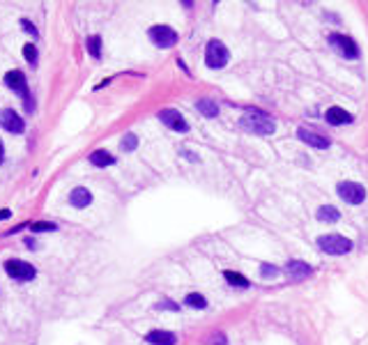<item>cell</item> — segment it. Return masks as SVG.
Wrapping results in <instances>:
<instances>
[{
	"instance_id": "6da1fadb",
	"label": "cell",
	"mask_w": 368,
	"mask_h": 345,
	"mask_svg": "<svg viewBox=\"0 0 368 345\" xmlns=\"http://www.w3.org/2000/svg\"><path fill=\"white\" fill-rule=\"evenodd\" d=\"M239 124H242V129H246L248 133H256V136H269L276 129V122L260 108H246Z\"/></svg>"
},
{
	"instance_id": "7a4b0ae2",
	"label": "cell",
	"mask_w": 368,
	"mask_h": 345,
	"mask_svg": "<svg viewBox=\"0 0 368 345\" xmlns=\"http://www.w3.org/2000/svg\"><path fill=\"white\" fill-rule=\"evenodd\" d=\"M317 248L329 253V256H345V253L352 251V239L343 237V235H336V233L320 235L317 237Z\"/></svg>"
},
{
	"instance_id": "3957f363",
	"label": "cell",
	"mask_w": 368,
	"mask_h": 345,
	"mask_svg": "<svg viewBox=\"0 0 368 345\" xmlns=\"http://www.w3.org/2000/svg\"><path fill=\"white\" fill-rule=\"evenodd\" d=\"M228 49H225L223 41L219 39H210L207 41V49H205V64L210 69H223L228 64Z\"/></svg>"
},
{
	"instance_id": "277c9868",
	"label": "cell",
	"mask_w": 368,
	"mask_h": 345,
	"mask_svg": "<svg viewBox=\"0 0 368 345\" xmlns=\"http://www.w3.org/2000/svg\"><path fill=\"white\" fill-rule=\"evenodd\" d=\"M336 193L340 196V200L348 202V205H361L366 200V189L357 182H338Z\"/></svg>"
},
{
	"instance_id": "5b68a950",
	"label": "cell",
	"mask_w": 368,
	"mask_h": 345,
	"mask_svg": "<svg viewBox=\"0 0 368 345\" xmlns=\"http://www.w3.org/2000/svg\"><path fill=\"white\" fill-rule=\"evenodd\" d=\"M150 39L154 41L159 49H168V46L177 44V32L170 26H152L150 28Z\"/></svg>"
},
{
	"instance_id": "8992f818",
	"label": "cell",
	"mask_w": 368,
	"mask_h": 345,
	"mask_svg": "<svg viewBox=\"0 0 368 345\" xmlns=\"http://www.w3.org/2000/svg\"><path fill=\"white\" fill-rule=\"evenodd\" d=\"M329 44L334 46L343 58H350V60L359 58V49H357V44H354V39H350V37L334 32V35H329Z\"/></svg>"
},
{
	"instance_id": "52a82bcc",
	"label": "cell",
	"mask_w": 368,
	"mask_h": 345,
	"mask_svg": "<svg viewBox=\"0 0 368 345\" xmlns=\"http://www.w3.org/2000/svg\"><path fill=\"white\" fill-rule=\"evenodd\" d=\"M5 271L16 281H32L35 279V267L23 262V260H7L5 262Z\"/></svg>"
},
{
	"instance_id": "ba28073f",
	"label": "cell",
	"mask_w": 368,
	"mask_h": 345,
	"mask_svg": "<svg viewBox=\"0 0 368 345\" xmlns=\"http://www.w3.org/2000/svg\"><path fill=\"white\" fill-rule=\"evenodd\" d=\"M0 127L9 133H21L23 129H26V120H23L16 110L5 108V110H0Z\"/></svg>"
},
{
	"instance_id": "9c48e42d",
	"label": "cell",
	"mask_w": 368,
	"mask_h": 345,
	"mask_svg": "<svg viewBox=\"0 0 368 345\" xmlns=\"http://www.w3.org/2000/svg\"><path fill=\"white\" fill-rule=\"evenodd\" d=\"M159 120L166 124V127L173 129V131H179V133L189 131L187 120H184L182 113H179V110H175V108H164V110H159Z\"/></svg>"
},
{
	"instance_id": "30bf717a",
	"label": "cell",
	"mask_w": 368,
	"mask_h": 345,
	"mask_svg": "<svg viewBox=\"0 0 368 345\" xmlns=\"http://www.w3.org/2000/svg\"><path fill=\"white\" fill-rule=\"evenodd\" d=\"M5 85H7L9 90L18 92V95H26V97H28L26 76H23V72H18V69H12V72L5 74Z\"/></svg>"
},
{
	"instance_id": "8fae6325",
	"label": "cell",
	"mask_w": 368,
	"mask_h": 345,
	"mask_svg": "<svg viewBox=\"0 0 368 345\" xmlns=\"http://www.w3.org/2000/svg\"><path fill=\"white\" fill-rule=\"evenodd\" d=\"M297 136H299V141L302 143H308V145L317 147V150H327V147H329V141H327V138H322L320 133L311 131V129H306V127H299Z\"/></svg>"
},
{
	"instance_id": "7c38bea8",
	"label": "cell",
	"mask_w": 368,
	"mask_h": 345,
	"mask_svg": "<svg viewBox=\"0 0 368 345\" xmlns=\"http://www.w3.org/2000/svg\"><path fill=\"white\" fill-rule=\"evenodd\" d=\"M325 120H327L329 124H334V127H338V124H350L354 118L348 113V110L340 108V106H331V108H327Z\"/></svg>"
},
{
	"instance_id": "4fadbf2b",
	"label": "cell",
	"mask_w": 368,
	"mask_h": 345,
	"mask_svg": "<svg viewBox=\"0 0 368 345\" xmlns=\"http://www.w3.org/2000/svg\"><path fill=\"white\" fill-rule=\"evenodd\" d=\"M147 343L152 345H175L177 343V336L173 334V331H164V329H154L150 331V334L145 336Z\"/></svg>"
},
{
	"instance_id": "5bb4252c",
	"label": "cell",
	"mask_w": 368,
	"mask_h": 345,
	"mask_svg": "<svg viewBox=\"0 0 368 345\" xmlns=\"http://www.w3.org/2000/svg\"><path fill=\"white\" fill-rule=\"evenodd\" d=\"M69 202H72L74 207H78V210H83V207H87L92 202V193L87 191L85 187H76L69 193Z\"/></svg>"
},
{
	"instance_id": "9a60e30c",
	"label": "cell",
	"mask_w": 368,
	"mask_h": 345,
	"mask_svg": "<svg viewBox=\"0 0 368 345\" xmlns=\"http://www.w3.org/2000/svg\"><path fill=\"white\" fill-rule=\"evenodd\" d=\"M285 269H288V274L292 276L294 281H302V279H306L308 274H311V267L306 265V262H302V260H290L288 265H285Z\"/></svg>"
},
{
	"instance_id": "2e32d148",
	"label": "cell",
	"mask_w": 368,
	"mask_h": 345,
	"mask_svg": "<svg viewBox=\"0 0 368 345\" xmlns=\"http://www.w3.org/2000/svg\"><path fill=\"white\" fill-rule=\"evenodd\" d=\"M90 161L97 166V168H106V166H113L115 164V156L106 150H97L90 154Z\"/></svg>"
},
{
	"instance_id": "e0dca14e",
	"label": "cell",
	"mask_w": 368,
	"mask_h": 345,
	"mask_svg": "<svg viewBox=\"0 0 368 345\" xmlns=\"http://www.w3.org/2000/svg\"><path fill=\"white\" fill-rule=\"evenodd\" d=\"M317 219L325 221V223H336V221L340 219V212L336 210L334 205H322L320 210H317Z\"/></svg>"
},
{
	"instance_id": "ac0fdd59",
	"label": "cell",
	"mask_w": 368,
	"mask_h": 345,
	"mask_svg": "<svg viewBox=\"0 0 368 345\" xmlns=\"http://www.w3.org/2000/svg\"><path fill=\"white\" fill-rule=\"evenodd\" d=\"M196 108L200 110L205 118H216V115H219V106H216V101H212V99H200V101H196Z\"/></svg>"
},
{
	"instance_id": "d6986e66",
	"label": "cell",
	"mask_w": 368,
	"mask_h": 345,
	"mask_svg": "<svg viewBox=\"0 0 368 345\" xmlns=\"http://www.w3.org/2000/svg\"><path fill=\"white\" fill-rule=\"evenodd\" d=\"M223 276H225V281H228L230 285H237V288H248L246 276L237 274V271H223Z\"/></svg>"
},
{
	"instance_id": "ffe728a7",
	"label": "cell",
	"mask_w": 368,
	"mask_h": 345,
	"mask_svg": "<svg viewBox=\"0 0 368 345\" xmlns=\"http://www.w3.org/2000/svg\"><path fill=\"white\" fill-rule=\"evenodd\" d=\"M184 304H187V306H191V308H205L207 306V299L202 297V294H198V292H191V294H187Z\"/></svg>"
},
{
	"instance_id": "44dd1931",
	"label": "cell",
	"mask_w": 368,
	"mask_h": 345,
	"mask_svg": "<svg viewBox=\"0 0 368 345\" xmlns=\"http://www.w3.org/2000/svg\"><path fill=\"white\" fill-rule=\"evenodd\" d=\"M87 51H90L92 58H99L101 55V37H97V35L87 37Z\"/></svg>"
},
{
	"instance_id": "7402d4cb",
	"label": "cell",
	"mask_w": 368,
	"mask_h": 345,
	"mask_svg": "<svg viewBox=\"0 0 368 345\" xmlns=\"http://www.w3.org/2000/svg\"><path fill=\"white\" fill-rule=\"evenodd\" d=\"M136 145H138V138L133 136V133H127V136L120 141V147H122L124 152H131V150H136Z\"/></svg>"
},
{
	"instance_id": "603a6c76",
	"label": "cell",
	"mask_w": 368,
	"mask_h": 345,
	"mask_svg": "<svg viewBox=\"0 0 368 345\" xmlns=\"http://www.w3.org/2000/svg\"><path fill=\"white\" fill-rule=\"evenodd\" d=\"M23 58H26L30 64H35L37 62V46L35 44H23Z\"/></svg>"
},
{
	"instance_id": "cb8c5ba5",
	"label": "cell",
	"mask_w": 368,
	"mask_h": 345,
	"mask_svg": "<svg viewBox=\"0 0 368 345\" xmlns=\"http://www.w3.org/2000/svg\"><path fill=\"white\" fill-rule=\"evenodd\" d=\"M260 276H262V279H276V276H279V267L265 262V265L260 267Z\"/></svg>"
},
{
	"instance_id": "d4e9b609",
	"label": "cell",
	"mask_w": 368,
	"mask_h": 345,
	"mask_svg": "<svg viewBox=\"0 0 368 345\" xmlns=\"http://www.w3.org/2000/svg\"><path fill=\"white\" fill-rule=\"evenodd\" d=\"M32 230H37V233H51V230H58V225L49 223V221H39V223H32Z\"/></svg>"
},
{
	"instance_id": "484cf974",
	"label": "cell",
	"mask_w": 368,
	"mask_h": 345,
	"mask_svg": "<svg viewBox=\"0 0 368 345\" xmlns=\"http://www.w3.org/2000/svg\"><path fill=\"white\" fill-rule=\"evenodd\" d=\"M207 343H210V345H225L228 340H225L223 334H212L210 338H207Z\"/></svg>"
},
{
	"instance_id": "4316f807",
	"label": "cell",
	"mask_w": 368,
	"mask_h": 345,
	"mask_svg": "<svg viewBox=\"0 0 368 345\" xmlns=\"http://www.w3.org/2000/svg\"><path fill=\"white\" fill-rule=\"evenodd\" d=\"M21 28H23L26 32H30V35H35V37H37V28L32 26L30 21H26V18H23V21H21Z\"/></svg>"
},
{
	"instance_id": "83f0119b",
	"label": "cell",
	"mask_w": 368,
	"mask_h": 345,
	"mask_svg": "<svg viewBox=\"0 0 368 345\" xmlns=\"http://www.w3.org/2000/svg\"><path fill=\"white\" fill-rule=\"evenodd\" d=\"M156 308H170V311H177L179 306H177V304H173V302H161Z\"/></svg>"
},
{
	"instance_id": "f1b7e54d",
	"label": "cell",
	"mask_w": 368,
	"mask_h": 345,
	"mask_svg": "<svg viewBox=\"0 0 368 345\" xmlns=\"http://www.w3.org/2000/svg\"><path fill=\"white\" fill-rule=\"evenodd\" d=\"M7 216H9V210H0V221L7 219Z\"/></svg>"
},
{
	"instance_id": "f546056e",
	"label": "cell",
	"mask_w": 368,
	"mask_h": 345,
	"mask_svg": "<svg viewBox=\"0 0 368 345\" xmlns=\"http://www.w3.org/2000/svg\"><path fill=\"white\" fill-rule=\"evenodd\" d=\"M3 159H5V147H3V141H0V164H3Z\"/></svg>"
}]
</instances>
